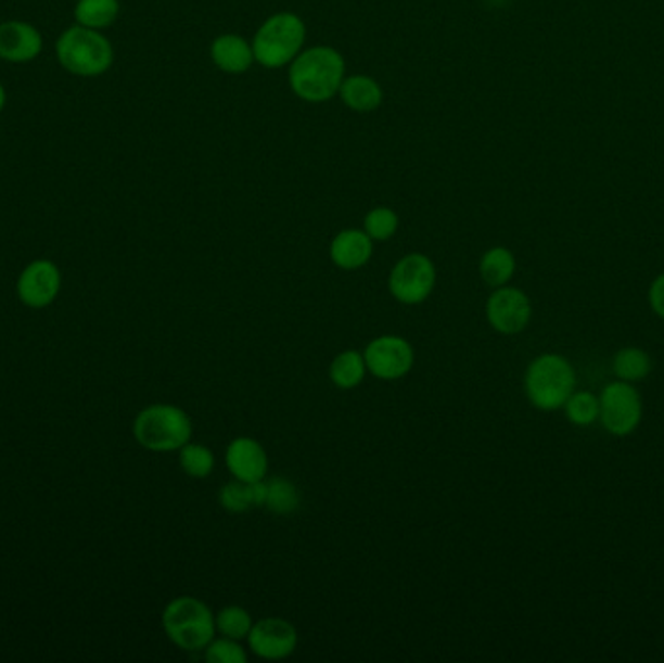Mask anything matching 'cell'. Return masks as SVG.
I'll list each match as a JSON object with an SVG mask.
<instances>
[{
	"label": "cell",
	"mask_w": 664,
	"mask_h": 663,
	"mask_svg": "<svg viewBox=\"0 0 664 663\" xmlns=\"http://www.w3.org/2000/svg\"><path fill=\"white\" fill-rule=\"evenodd\" d=\"M288 78L299 100L329 102L339 94L342 80L346 78V63L336 49L327 46L305 49L290 63Z\"/></svg>",
	"instance_id": "obj_1"
},
{
	"label": "cell",
	"mask_w": 664,
	"mask_h": 663,
	"mask_svg": "<svg viewBox=\"0 0 664 663\" xmlns=\"http://www.w3.org/2000/svg\"><path fill=\"white\" fill-rule=\"evenodd\" d=\"M55 55L66 73L80 78L105 75L115 61L110 39L98 29L84 28L78 24L66 28L59 36Z\"/></svg>",
	"instance_id": "obj_2"
},
{
	"label": "cell",
	"mask_w": 664,
	"mask_h": 663,
	"mask_svg": "<svg viewBox=\"0 0 664 663\" xmlns=\"http://www.w3.org/2000/svg\"><path fill=\"white\" fill-rule=\"evenodd\" d=\"M132 434L142 448L156 454L179 451L193 438V422L189 415L176 405L157 403L137 415Z\"/></svg>",
	"instance_id": "obj_3"
},
{
	"label": "cell",
	"mask_w": 664,
	"mask_h": 663,
	"mask_svg": "<svg viewBox=\"0 0 664 663\" xmlns=\"http://www.w3.org/2000/svg\"><path fill=\"white\" fill-rule=\"evenodd\" d=\"M162 625L167 638L184 652H201L216 635V615L193 596L171 599L164 609Z\"/></svg>",
	"instance_id": "obj_4"
},
{
	"label": "cell",
	"mask_w": 664,
	"mask_h": 663,
	"mask_svg": "<svg viewBox=\"0 0 664 663\" xmlns=\"http://www.w3.org/2000/svg\"><path fill=\"white\" fill-rule=\"evenodd\" d=\"M304 43V20L294 12H278L265 20L251 46L258 65L265 68H282L302 53Z\"/></svg>",
	"instance_id": "obj_5"
},
{
	"label": "cell",
	"mask_w": 664,
	"mask_h": 663,
	"mask_svg": "<svg viewBox=\"0 0 664 663\" xmlns=\"http://www.w3.org/2000/svg\"><path fill=\"white\" fill-rule=\"evenodd\" d=\"M573 390L575 372L563 356H538L526 370V397L540 411L560 409L572 397Z\"/></svg>",
	"instance_id": "obj_6"
},
{
	"label": "cell",
	"mask_w": 664,
	"mask_h": 663,
	"mask_svg": "<svg viewBox=\"0 0 664 663\" xmlns=\"http://www.w3.org/2000/svg\"><path fill=\"white\" fill-rule=\"evenodd\" d=\"M435 279V265L427 255L408 253L388 275V292L405 306H418L432 296Z\"/></svg>",
	"instance_id": "obj_7"
},
{
	"label": "cell",
	"mask_w": 664,
	"mask_h": 663,
	"mask_svg": "<svg viewBox=\"0 0 664 663\" xmlns=\"http://www.w3.org/2000/svg\"><path fill=\"white\" fill-rule=\"evenodd\" d=\"M363 360L369 374L375 375L383 382H395L412 370L414 348L405 336H378L366 346Z\"/></svg>",
	"instance_id": "obj_8"
},
{
	"label": "cell",
	"mask_w": 664,
	"mask_h": 663,
	"mask_svg": "<svg viewBox=\"0 0 664 663\" xmlns=\"http://www.w3.org/2000/svg\"><path fill=\"white\" fill-rule=\"evenodd\" d=\"M600 421L614 436H627L641 421V397L629 383H610L600 395Z\"/></svg>",
	"instance_id": "obj_9"
},
{
	"label": "cell",
	"mask_w": 664,
	"mask_h": 663,
	"mask_svg": "<svg viewBox=\"0 0 664 663\" xmlns=\"http://www.w3.org/2000/svg\"><path fill=\"white\" fill-rule=\"evenodd\" d=\"M251 652L268 660L278 662L286 660L294 654L297 648V630L295 626L280 616H265L257 623H253L250 636H247Z\"/></svg>",
	"instance_id": "obj_10"
},
{
	"label": "cell",
	"mask_w": 664,
	"mask_h": 663,
	"mask_svg": "<svg viewBox=\"0 0 664 663\" xmlns=\"http://www.w3.org/2000/svg\"><path fill=\"white\" fill-rule=\"evenodd\" d=\"M533 316L531 299L523 290L499 286L486 304V318L501 335H516L526 329Z\"/></svg>",
	"instance_id": "obj_11"
},
{
	"label": "cell",
	"mask_w": 664,
	"mask_h": 663,
	"mask_svg": "<svg viewBox=\"0 0 664 663\" xmlns=\"http://www.w3.org/2000/svg\"><path fill=\"white\" fill-rule=\"evenodd\" d=\"M63 277L55 263L49 259H37L29 263L28 267L20 275L18 298L28 308L41 309L51 306L61 292Z\"/></svg>",
	"instance_id": "obj_12"
},
{
	"label": "cell",
	"mask_w": 664,
	"mask_h": 663,
	"mask_svg": "<svg viewBox=\"0 0 664 663\" xmlns=\"http://www.w3.org/2000/svg\"><path fill=\"white\" fill-rule=\"evenodd\" d=\"M43 51L41 31L24 20L0 24V59L10 65H26Z\"/></svg>",
	"instance_id": "obj_13"
},
{
	"label": "cell",
	"mask_w": 664,
	"mask_h": 663,
	"mask_svg": "<svg viewBox=\"0 0 664 663\" xmlns=\"http://www.w3.org/2000/svg\"><path fill=\"white\" fill-rule=\"evenodd\" d=\"M226 466L233 479L258 483L265 481L268 473V456L260 442L250 436L231 439L226 449Z\"/></svg>",
	"instance_id": "obj_14"
},
{
	"label": "cell",
	"mask_w": 664,
	"mask_h": 663,
	"mask_svg": "<svg viewBox=\"0 0 664 663\" xmlns=\"http://www.w3.org/2000/svg\"><path fill=\"white\" fill-rule=\"evenodd\" d=\"M331 259L342 271H358L368 265L373 255V240L366 230L348 228L334 235L331 242Z\"/></svg>",
	"instance_id": "obj_15"
},
{
	"label": "cell",
	"mask_w": 664,
	"mask_h": 663,
	"mask_svg": "<svg viewBox=\"0 0 664 663\" xmlns=\"http://www.w3.org/2000/svg\"><path fill=\"white\" fill-rule=\"evenodd\" d=\"M210 55L214 65L228 75L247 73L255 63L253 46L235 34H224L220 38L214 39Z\"/></svg>",
	"instance_id": "obj_16"
},
{
	"label": "cell",
	"mask_w": 664,
	"mask_h": 663,
	"mask_svg": "<svg viewBox=\"0 0 664 663\" xmlns=\"http://www.w3.org/2000/svg\"><path fill=\"white\" fill-rule=\"evenodd\" d=\"M339 95L344 105L358 113L375 112L383 102V90L378 80L366 75L346 76L342 80Z\"/></svg>",
	"instance_id": "obj_17"
},
{
	"label": "cell",
	"mask_w": 664,
	"mask_h": 663,
	"mask_svg": "<svg viewBox=\"0 0 664 663\" xmlns=\"http://www.w3.org/2000/svg\"><path fill=\"white\" fill-rule=\"evenodd\" d=\"M218 502L226 512L247 514L253 508L265 506V481L247 483L233 479L228 485L221 486Z\"/></svg>",
	"instance_id": "obj_18"
},
{
	"label": "cell",
	"mask_w": 664,
	"mask_h": 663,
	"mask_svg": "<svg viewBox=\"0 0 664 663\" xmlns=\"http://www.w3.org/2000/svg\"><path fill=\"white\" fill-rule=\"evenodd\" d=\"M119 0H76L74 4V20L84 28H110L119 18Z\"/></svg>",
	"instance_id": "obj_19"
},
{
	"label": "cell",
	"mask_w": 664,
	"mask_h": 663,
	"mask_svg": "<svg viewBox=\"0 0 664 663\" xmlns=\"http://www.w3.org/2000/svg\"><path fill=\"white\" fill-rule=\"evenodd\" d=\"M515 267V255L509 252L508 247H491L482 255L480 277L489 286L499 289L513 279Z\"/></svg>",
	"instance_id": "obj_20"
},
{
	"label": "cell",
	"mask_w": 664,
	"mask_h": 663,
	"mask_svg": "<svg viewBox=\"0 0 664 663\" xmlns=\"http://www.w3.org/2000/svg\"><path fill=\"white\" fill-rule=\"evenodd\" d=\"M366 374H368V366L360 350H344L332 360L331 370H329L332 383L339 390H346V392L356 390L363 382Z\"/></svg>",
	"instance_id": "obj_21"
},
{
	"label": "cell",
	"mask_w": 664,
	"mask_h": 663,
	"mask_svg": "<svg viewBox=\"0 0 664 663\" xmlns=\"http://www.w3.org/2000/svg\"><path fill=\"white\" fill-rule=\"evenodd\" d=\"M265 508L277 515L294 514L299 508V493L292 481L284 476H272L265 481Z\"/></svg>",
	"instance_id": "obj_22"
},
{
	"label": "cell",
	"mask_w": 664,
	"mask_h": 663,
	"mask_svg": "<svg viewBox=\"0 0 664 663\" xmlns=\"http://www.w3.org/2000/svg\"><path fill=\"white\" fill-rule=\"evenodd\" d=\"M612 368H614V374L618 375L620 380L637 382V380H643L651 374L653 365H651V358L646 350L631 346V348H622L620 353H616Z\"/></svg>",
	"instance_id": "obj_23"
},
{
	"label": "cell",
	"mask_w": 664,
	"mask_h": 663,
	"mask_svg": "<svg viewBox=\"0 0 664 663\" xmlns=\"http://www.w3.org/2000/svg\"><path fill=\"white\" fill-rule=\"evenodd\" d=\"M179 466L184 471V475L191 479H206L213 475L216 468L213 449L206 448L203 444L187 442L183 448L179 449Z\"/></svg>",
	"instance_id": "obj_24"
},
{
	"label": "cell",
	"mask_w": 664,
	"mask_h": 663,
	"mask_svg": "<svg viewBox=\"0 0 664 663\" xmlns=\"http://www.w3.org/2000/svg\"><path fill=\"white\" fill-rule=\"evenodd\" d=\"M251 628H253V616L250 615L247 609L240 608V605L224 608L216 615V633H220L226 638L243 640L250 636Z\"/></svg>",
	"instance_id": "obj_25"
},
{
	"label": "cell",
	"mask_w": 664,
	"mask_h": 663,
	"mask_svg": "<svg viewBox=\"0 0 664 663\" xmlns=\"http://www.w3.org/2000/svg\"><path fill=\"white\" fill-rule=\"evenodd\" d=\"M363 230L373 242H387L397 234L398 215L388 206H375L366 216Z\"/></svg>",
	"instance_id": "obj_26"
},
{
	"label": "cell",
	"mask_w": 664,
	"mask_h": 663,
	"mask_svg": "<svg viewBox=\"0 0 664 663\" xmlns=\"http://www.w3.org/2000/svg\"><path fill=\"white\" fill-rule=\"evenodd\" d=\"M567 419L573 424L587 426L590 422L597 421L600 415V403L592 393H573L572 397L565 403Z\"/></svg>",
	"instance_id": "obj_27"
},
{
	"label": "cell",
	"mask_w": 664,
	"mask_h": 663,
	"mask_svg": "<svg viewBox=\"0 0 664 663\" xmlns=\"http://www.w3.org/2000/svg\"><path fill=\"white\" fill-rule=\"evenodd\" d=\"M204 660L210 663H247V652L240 640L221 636L204 648Z\"/></svg>",
	"instance_id": "obj_28"
},
{
	"label": "cell",
	"mask_w": 664,
	"mask_h": 663,
	"mask_svg": "<svg viewBox=\"0 0 664 663\" xmlns=\"http://www.w3.org/2000/svg\"><path fill=\"white\" fill-rule=\"evenodd\" d=\"M649 304L659 318L664 319V275L656 277L649 290Z\"/></svg>",
	"instance_id": "obj_29"
},
{
	"label": "cell",
	"mask_w": 664,
	"mask_h": 663,
	"mask_svg": "<svg viewBox=\"0 0 664 663\" xmlns=\"http://www.w3.org/2000/svg\"><path fill=\"white\" fill-rule=\"evenodd\" d=\"M4 105H7V90H4V86L0 82V113L4 112Z\"/></svg>",
	"instance_id": "obj_30"
}]
</instances>
